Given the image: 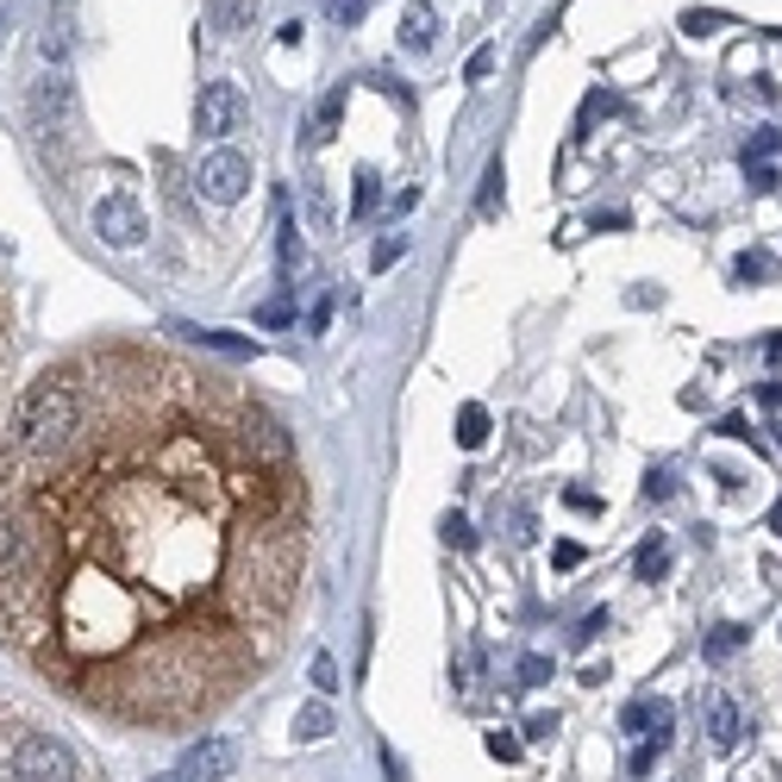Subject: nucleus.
I'll list each match as a JSON object with an SVG mask.
<instances>
[{
	"label": "nucleus",
	"mask_w": 782,
	"mask_h": 782,
	"mask_svg": "<svg viewBox=\"0 0 782 782\" xmlns=\"http://www.w3.org/2000/svg\"><path fill=\"white\" fill-rule=\"evenodd\" d=\"M75 419H82V369H75V357H70V364L44 369V376H32V383L19 388L0 451H13V457L57 451V445L75 433Z\"/></svg>",
	"instance_id": "1"
},
{
	"label": "nucleus",
	"mask_w": 782,
	"mask_h": 782,
	"mask_svg": "<svg viewBox=\"0 0 782 782\" xmlns=\"http://www.w3.org/2000/svg\"><path fill=\"white\" fill-rule=\"evenodd\" d=\"M13 776L19 782H94L88 776V764H82V751L63 739V732H51V727H32V720H19V732H13Z\"/></svg>",
	"instance_id": "2"
},
{
	"label": "nucleus",
	"mask_w": 782,
	"mask_h": 782,
	"mask_svg": "<svg viewBox=\"0 0 782 782\" xmlns=\"http://www.w3.org/2000/svg\"><path fill=\"white\" fill-rule=\"evenodd\" d=\"M88 226H94V238H101V244L132 251V244H144V232H151V213H144L132 194H101L94 213H88Z\"/></svg>",
	"instance_id": "3"
},
{
	"label": "nucleus",
	"mask_w": 782,
	"mask_h": 782,
	"mask_svg": "<svg viewBox=\"0 0 782 782\" xmlns=\"http://www.w3.org/2000/svg\"><path fill=\"white\" fill-rule=\"evenodd\" d=\"M32 132L38 139H70V125H75V88H70V75L57 70V75H44V82L32 88Z\"/></svg>",
	"instance_id": "4"
},
{
	"label": "nucleus",
	"mask_w": 782,
	"mask_h": 782,
	"mask_svg": "<svg viewBox=\"0 0 782 782\" xmlns=\"http://www.w3.org/2000/svg\"><path fill=\"white\" fill-rule=\"evenodd\" d=\"M194 182H201V194H207L213 207H238L244 189H251V156L244 151H213V156H201Z\"/></svg>",
	"instance_id": "5"
},
{
	"label": "nucleus",
	"mask_w": 782,
	"mask_h": 782,
	"mask_svg": "<svg viewBox=\"0 0 782 782\" xmlns=\"http://www.w3.org/2000/svg\"><path fill=\"white\" fill-rule=\"evenodd\" d=\"M238 120H244L238 82H207L201 88V101H194V132H201V139H232Z\"/></svg>",
	"instance_id": "6"
},
{
	"label": "nucleus",
	"mask_w": 782,
	"mask_h": 782,
	"mask_svg": "<svg viewBox=\"0 0 782 782\" xmlns=\"http://www.w3.org/2000/svg\"><path fill=\"white\" fill-rule=\"evenodd\" d=\"M232 770H238V745H232L226 732H201V739L182 751V770H175V776L182 782H226Z\"/></svg>",
	"instance_id": "7"
},
{
	"label": "nucleus",
	"mask_w": 782,
	"mask_h": 782,
	"mask_svg": "<svg viewBox=\"0 0 782 782\" xmlns=\"http://www.w3.org/2000/svg\"><path fill=\"white\" fill-rule=\"evenodd\" d=\"M433 44H438L433 0H407V13H400V51H433Z\"/></svg>",
	"instance_id": "8"
},
{
	"label": "nucleus",
	"mask_w": 782,
	"mask_h": 782,
	"mask_svg": "<svg viewBox=\"0 0 782 782\" xmlns=\"http://www.w3.org/2000/svg\"><path fill=\"white\" fill-rule=\"evenodd\" d=\"M739 732H745L739 701H732L727 689H713V695H708V739H713V745H739Z\"/></svg>",
	"instance_id": "9"
},
{
	"label": "nucleus",
	"mask_w": 782,
	"mask_h": 782,
	"mask_svg": "<svg viewBox=\"0 0 782 782\" xmlns=\"http://www.w3.org/2000/svg\"><path fill=\"white\" fill-rule=\"evenodd\" d=\"M670 720H677V713H670V701H632V708H626V732H651V745H670Z\"/></svg>",
	"instance_id": "10"
},
{
	"label": "nucleus",
	"mask_w": 782,
	"mask_h": 782,
	"mask_svg": "<svg viewBox=\"0 0 782 782\" xmlns=\"http://www.w3.org/2000/svg\"><path fill=\"white\" fill-rule=\"evenodd\" d=\"M251 19H257V0H207V32L213 38L251 32Z\"/></svg>",
	"instance_id": "11"
},
{
	"label": "nucleus",
	"mask_w": 782,
	"mask_h": 782,
	"mask_svg": "<svg viewBox=\"0 0 782 782\" xmlns=\"http://www.w3.org/2000/svg\"><path fill=\"white\" fill-rule=\"evenodd\" d=\"M301 201H307L313 232H332V226H338V207H332V194H326V175H301Z\"/></svg>",
	"instance_id": "12"
},
{
	"label": "nucleus",
	"mask_w": 782,
	"mask_h": 782,
	"mask_svg": "<svg viewBox=\"0 0 782 782\" xmlns=\"http://www.w3.org/2000/svg\"><path fill=\"white\" fill-rule=\"evenodd\" d=\"M663 570H670V545H663V532H651V539L639 545V557H632V576H639V582H658Z\"/></svg>",
	"instance_id": "13"
},
{
	"label": "nucleus",
	"mask_w": 782,
	"mask_h": 782,
	"mask_svg": "<svg viewBox=\"0 0 782 782\" xmlns=\"http://www.w3.org/2000/svg\"><path fill=\"white\" fill-rule=\"evenodd\" d=\"M457 445H464V451H483V445H488V407L469 400L464 414H457Z\"/></svg>",
	"instance_id": "14"
},
{
	"label": "nucleus",
	"mask_w": 782,
	"mask_h": 782,
	"mask_svg": "<svg viewBox=\"0 0 782 782\" xmlns=\"http://www.w3.org/2000/svg\"><path fill=\"white\" fill-rule=\"evenodd\" d=\"M338 113H345V94H326V101L313 106V125H307V144H326L338 132Z\"/></svg>",
	"instance_id": "15"
},
{
	"label": "nucleus",
	"mask_w": 782,
	"mask_h": 782,
	"mask_svg": "<svg viewBox=\"0 0 782 782\" xmlns=\"http://www.w3.org/2000/svg\"><path fill=\"white\" fill-rule=\"evenodd\" d=\"M326 732H332V708H326V701H307V708L295 713V739H307V745H313V739H326Z\"/></svg>",
	"instance_id": "16"
},
{
	"label": "nucleus",
	"mask_w": 782,
	"mask_h": 782,
	"mask_svg": "<svg viewBox=\"0 0 782 782\" xmlns=\"http://www.w3.org/2000/svg\"><path fill=\"white\" fill-rule=\"evenodd\" d=\"M745 639H751L745 626H739V620H727V626H713V632H708V644H701V651H708V658H732V651H739Z\"/></svg>",
	"instance_id": "17"
},
{
	"label": "nucleus",
	"mask_w": 782,
	"mask_h": 782,
	"mask_svg": "<svg viewBox=\"0 0 782 782\" xmlns=\"http://www.w3.org/2000/svg\"><path fill=\"white\" fill-rule=\"evenodd\" d=\"M376 201H383V189H376V170H357V194H351V213H357V220H369V213H376Z\"/></svg>",
	"instance_id": "18"
},
{
	"label": "nucleus",
	"mask_w": 782,
	"mask_h": 782,
	"mask_svg": "<svg viewBox=\"0 0 782 782\" xmlns=\"http://www.w3.org/2000/svg\"><path fill=\"white\" fill-rule=\"evenodd\" d=\"M770 270H776V263H770L764 251H739V257H732V276L739 282H770Z\"/></svg>",
	"instance_id": "19"
},
{
	"label": "nucleus",
	"mask_w": 782,
	"mask_h": 782,
	"mask_svg": "<svg viewBox=\"0 0 782 782\" xmlns=\"http://www.w3.org/2000/svg\"><path fill=\"white\" fill-rule=\"evenodd\" d=\"M501 182H507V170H501V163H488V175H483V220L501 213Z\"/></svg>",
	"instance_id": "20"
},
{
	"label": "nucleus",
	"mask_w": 782,
	"mask_h": 782,
	"mask_svg": "<svg viewBox=\"0 0 782 782\" xmlns=\"http://www.w3.org/2000/svg\"><path fill=\"white\" fill-rule=\"evenodd\" d=\"M194 338H201L207 351H226V357H251V351H257L251 338H232V332H194Z\"/></svg>",
	"instance_id": "21"
},
{
	"label": "nucleus",
	"mask_w": 782,
	"mask_h": 782,
	"mask_svg": "<svg viewBox=\"0 0 782 782\" xmlns=\"http://www.w3.org/2000/svg\"><path fill=\"white\" fill-rule=\"evenodd\" d=\"M364 13H369V0H326V19H332V26H345V32H351V26H357Z\"/></svg>",
	"instance_id": "22"
},
{
	"label": "nucleus",
	"mask_w": 782,
	"mask_h": 782,
	"mask_svg": "<svg viewBox=\"0 0 782 782\" xmlns=\"http://www.w3.org/2000/svg\"><path fill=\"white\" fill-rule=\"evenodd\" d=\"M276 251H282V276H295L301 270V232L282 220V238H276Z\"/></svg>",
	"instance_id": "23"
},
{
	"label": "nucleus",
	"mask_w": 782,
	"mask_h": 782,
	"mask_svg": "<svg viewBox=\"0 0 782 782\" xmlns=\"http://www.w3.org/2000/svg\"><path fill=\"white\" fill-rule=\"evenodd\" d=\"M38 51H44V63H70V32H63V26H51V32L38 38Z\"/></svg>",
	"instance_id": "24"
},
{
	"label": "nucleus",
	"mask_w": 782,
	"mask_h": 782,
	"mask_svg": "<svg viewBox=\"0 0 782 782\" xmlns=\"http://www.w3.org/2000/svg\"><path fill=\"white\" fill-rule=\"evenodd\" d=\"M483 745H488V758H501V764H514V758H520V739H514V732H488Z\"/></svg>",
	"instance_id": "25"
},
{
	"label": "nucleus",
	"mask_w": 782,
	"mask_h": 782,
	"mask_svg": "<svg viewBox=\"0 0 782 782\" xmlns=\"http://www.w3.org/2000/svg\"><path fill=\"white\" fill-rule=\"evenodd\" d=\"M445 545H457V551H469V545H476V532H469L464 514H445Z\"/></svg>",
	"instance_id": "26"
},
{
	"label": "nucleus",
	"mask_w": 782,
	"mask_h": 782,
	"mask_svg": "<svg viewBox=\"0 0 782 782\" xmlns=\"http://www.w3.org/2000/svg\"><path fill=\"white\" fill-rule=\"evenodd\" d=\"M313 689H319V695H332V689H338V663H332L326 651L313 658Z\"/></svg>",
	"instance_id": "27"
},
{
	"label": "nucleus",
	"mask_w": 782,
	"mask_h": 782,
	"mask_svg": "<svg viewBox=\"0 0 782 782\" xmlns=\"http://www.w3.org/2000/svg\"><path fill=\"white\" fill-rule=\"evenodd\" d=\"M670 495H677L670 469H651V476H644V501H670Z\"/></svg>",
	"instance_id": "28"
},
{
	"label": "nucleus",
	"mask_w": 782,
	"mask_h": 782,
	"mask_svg": "<svg viewBox=\"0 0 782 782\" xmlns=\"http://www.w3.org/2000/svg\"><path fill=\"white\" fill-rule=\"evenodd\" d=\"M545 677H551V658H520V682H526V689H539Z\"/></svg>",
	"instance_id": "29"
},
{
	"label": "nucleus",
	"mask_w": 782,
	"mask_h": 782,
	"mask_svg": "<svg viewBox=\"0 0 782 782\" xmlns=\"http://www.w3.org/2000/svg\"><path fill=\"white\" fill-rule=\"evenodd\" d=\"M400 257H407V238H383L369 263H376V270H388V263H400Z\"/></svg>",
	"instance_id": "30"
},
{
	"label": "nucleus",
	"mask_w": 782,
	"mask_h": 782,
	"mask_svg": "<svg viewBox=\"0 0 782 782\" xmlns=\"http://www.w3.org/2000/svg\"><path fill=\"white\" fill-rule=\"evenodd\" d=\"M488 70H495V44H483V51L469 57V70H464V75H469V82H483Z\"/></svg>",
	"instance_id": "31"
},
{
	"label": "nucleus",
	"mask_w": 782,
	"mask_h": 782,
	"mask_svg": "<svg viewBox=\"0 0 782 782\" xmlns=\"http://www.w3.org/2000/svg\"><path fill=\"white\" fill-rule=\"evenodd\" d=\"M745 175H751V189H758V194L776 189V170H770V163H745Z\"/></svg>",
	"instance_id": "32"
},
{
	"label": "nucleus",
	"mask_w": 782,
	"mask_h": 782,
	"mask_svg": "<svg viewBox=\"0 0 782 782\" xmlns=\"http://www.w3.org/2000/svg\"><path fill=\"white\" fill-rule=\"evenodd\" d=\"M551 563H557V570H576V563H582V545H557Z\"/></svg>",
	"instance_id": "33"
},
{
	"label": "nucleus",
	"mask_w": 782,
	"mask_h": 782,
	"mask_svg": "<svg viewBox=\"0 0 782 782\" xmlns=\"http://www.w3.org/2000/svg\"><path fill=\"white\" fill-rule=\"evenodd\" d=\"M526 732H532V739H551V732H557V713H532V720H526Z\"/></svg>",
	"instance_id": "34"
},
{
	"label": "nucleus",
	"mask_w": 782,
	"mask_h": 782,
	"mask_svg": "<svg viewBox=\"0 0 782 782\" xmlns=\"http://www.w3.org/2000/svg\"><path fill=\"white\" fill-rule=\"evenodd\" d=\"M595 632H608V608H601V613H589V620H582V632H576V639L589 644V639H595Z\"/></svg>",
	"instance_id": "35"
},
{
	"label": "nucleus",
	"mask_w": 782,
	"mask_h": 782,
	"mask_svg": "<svg viewBox=\"0 0 782 782\" xmlns=\"http://www.w3.org/2000/svg\"><path fill=\"white\" fill-rule=\"evenodd\" d=\"M658 758H663V751H658V745H639V751H632V770H639V776H644V770L658 764Z\"/></svg>",
	"instance_id": "36"
},
{
	"label": "nucleus",
	"mask_w": 782,
	"mask_h": 782,
	"mask_svg": "<svg viewBox=\"0 0 782 782\" xmlns=\"http://www.w3.org/2000/svg\"><path fill=\"white\" fill-rule=\"evenodd\" d=\"M570 507H576V514H595V507H601V501H595L589 488H570Z\"/></svg>",
	"instance_id": "37"
},
{
	"label": "nucleus",
	"mask_w": 782,
	"mask_h": 782,
	"mask_svg": "<svg viewBox=\"0 0 782 782\" xmlns=\"http://www.w3.org/2000/svg\"><path fill=\"white\" fill-rule=\"evenodd\" d=\"M758 400H764V407H782V383H764V388H758Z\"/></svg>",
	"instance_id": "38"
},
{
	"label": "nucleus",
	"mask_w": 782,
	"mask_h": 782,
	"mask_svg": "<svg viewBox=\"0 0 782 782\" xmlns=\"http://www.w3.org/2000/svg\"><path fill=\"white\" fill-rule=\"evenodd\" d=\"M764 357H770V364L782 369V332H776V338H764Z\"/></svg>",
	"instance_id": "39"
},
{
	"label": "nucleus",
	"mask_w": 782,
	"mask_h": 782,
	"mask_svg": "<svg viewBox=\"0 0 782 782\" xmlns=\"http://www.w3.org/2000/svg\"><path fill=\"white\" fill-rule=\"evenodd\" d=\"M770 526H776V532H782V501H776V514H770Z\"/></svg>",
	"instance_id": "40"
},
{
	"label": "nucleus",
	"mask_w": 782,
	"mask_h": 782,
	"mask_svg": "<svg viewBox=\"0 0 782 782\" xmlns=\"http://www.w3.org/2000/svg\"><path fill=\"white\" fill-rule=\"evenodd\" d=\"M44 7H70V0H44Z\"/></svg>",
	"instance_id": "41"
},
{
	"label": "nucleus",
	"mask_w": 782,
	"mask_h": 782,
	"mask_svg": "<svg viewBox=\"0 0 782 782\" xmlns=\"http://www.w3.org/2000/svg\"><path fill=\"white\" fill-rule=\"evenodd\" d=\"M776 445H782V426H776Z\"/></svg>",
	"instance_id": "42"
},
{
	"label": "nucleus",
	"mask_w": 782,
	"mask_h": 782,
	"mask_svg": "<svg viewBox=\"0 0 782 782\" xmlns=\"http://www.w3.org/2000/svg\"><path fill=\"white\" fill-rule=\"evenodd\" d=\"M163 782H182V776H163Z\"/></svg>",
	"instance_id": "43"
}]
</instances>
